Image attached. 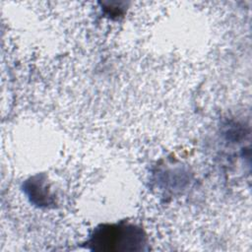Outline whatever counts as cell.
Listing matches in <instances>:
<instances>
[{"label":"cell","mask_w":252,"mask_h":252,"mask_svg":"<svg viewBox=\"0 0 252 252\" xmlns=\"http://www.w3.org/2000/svg\"><path fill=\"white\" fill-rule=\"evenodd\" d=\"M94 249L135 250L142 242V234L131 226H106L98 228L93 237Z\"/></svg>","instance_id":"cell-1"}]
</instances>
